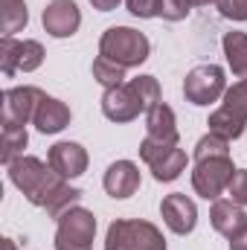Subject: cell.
<instances>
[{
  "label": "cell",
  "mask_w": 247,
  "mask_h": 250,
  "mask_svg": "<svg viewBox=\"0 0 247 250\" xmlns=\"http://www.w3.org/2000/svg\"><path fill=\"white\" fill-rule=\"evenodd\" d=\"M6 169H9V181L23 192V198L35 207L47 209L50 218L59 221L70 207H79L82 189L70 187L50 163L29 157V154H21Z\"/></svg>",
  "instance_id": "obj_1"
},
{
  "label": "cell",
  "mask_w": 247,
  "mask_h": 250,
  "mask_svg": "<svg viewBox=\"0 0 247 250\" xmlns=\"http://www.w3.org/2000/svg\"><path fill=\"white\" fill-rule=\"evenodd\" d=\"M148 53H151L148 38L140 29H131V26H111L99 38V56L111 59L114 64H120L125 70L140 67L148 59Z\"/></svg>",
  "instance_id": "obj_2"
},
{
  "label": "cell",
  "mask_w": 247,
  "mask_h": 250,
  "mask_svg": "<svg viewBox=\"0 0 247 250\" xmlns=\"http://www.w3.org/2000/svg\"><path fill=\"white\" fill-rule=\"evenodd\" d=\"M105 250H166V239L151 221L117 218L108 227Z\"/></svg>",
  "instance_id": "obj_3"
},
{
  "label": "cell",
  "mask_w": 247,
  "mask_h": 250,
  "mask_svg": "<svg viewBox=\"0 0 247 250\" xmlns=\"http://www.w3.org/2000/svg\"><path fill=\"white\" fill-rule=\"evenodd\" d=\"M96 236V215L84 207H70L59 218L56 250H93Z\"/></svg>",
  "instance_id": "obj_4"
},
{
  "label": "cell",
  "mask_w": 247,
  "mask_h": 250,
  "mask_svg": "<svg viewBox=\"0 0 247 250\" xmlns=\"http://www.w3.org/2000/svg\"><path fill=\"white\" fill-rule=\"evenodd\" d=\"M236 172H239V169L233 166L230 154H227V157H206V160H198V163H195V169H192V187H195V192H198L201 198L218 201L221 192L230 189Z\"/></svg>",
  "instance_id": "obj_5"
},
{
  "label": "cell",
  "mask_w": 247,
  "mask_h": 250,
  "mask_svg": "<svg viewBox=\"0 0 247 250\" xmlns=\"http://www.w3.org/2000/svg\"><path fill=\"white\" fill-rule=\"evenodd\" d=\"M224 90H227V76L218 64H198L184 79V96L192 105H209L221 99Z\"/></svg>",
  "instance_id": "obj_6"
},
{
  "label": "cell",
  "mask_w": 247,
  "mask_h": 250,
  "mask_svg": "<svg viewBox=\"0 0 247 250\" xmlns=\"http://www.w3.org/2000/svg\"><path fill=\"white\" fill-rule=\"evenodd\" d=\"M44 64V47L38 41H18V38H3L0 41V67L3 76L15 73H32Z\"/></svg>",
  "instance_id": "obj_7"
},
{
  "label": "cell",
  "mask_w": 247,
  "mask_h": 250,
  "mask_svg": "<svg viewBox=\"0 0 247 250\" xmlns=\"http://www.w3.org/2000/svg\"><path fill=\"white\" fill-rule=\"evenodd\" d=\"M143 111H145V105H143V99L137 96V90H134L131 82L105 90V96H102V114H105L111 123H131V120H137Z\"/></svg>",
  "instance_id": "obj_8"
},
{
  "label": "cell",
  "mask_w": 247,
  "mask_h": 250,
  "mask_svg": "<svg viewBox=\"0 0 247 250\" xmlns=\"http://www.w3.org/2000/svg\"><path fill=\"white\" fill-rule=\"evenodd\" d=\"M41 99H44V90H38L32 84L9 87L3 93V123H18V125L32 123Z\"/></svg>",
  "instance_id": "obj_9"
},
{
  "label": "cell",
  "mask_w": 247,
  "mask_h": 250,
  "mask_svg": "<svg viewBox=\"0 0 247 250\" xmlns=\"http://www.w3.org/2000/svg\"><path fill=\"white\" fill-rule=\"evenodd\" d=\"M160 215H163L166 227H169L172 233H178V236L192 233L195 224H198V207H195L192 198H186L184 192L166 195L163 204H160Z\"/></svg>",
  "instance_id": "obj_10"
},
{
  "label": "cell",
  "mask_w": 247,
  "mask_h": 250,
  "mask_svg": "<svg viewBox=\"0 0 247 250\" xmlns=\"http://www.w3.org/2000/svg\"><path fill=\"white\" fill-rule=\"evenodd\" d=\"M41 21H44L47 35H53V38H70L82 26V12H79V6L73 0H53V3H47Z\"/></svg>",
  "instance_id": "obj_11"
},
{
  "label": "cell",
  "mask_w": 247,
  "mask_h": 250,
  "mask_svg": "<svg viewBox=\"0 0 247 250\" xmlns=\"http://www.w3.org/2000/svg\"><path fill=\"white\" fill-rule=\"evenodd\" d=\"M47 163L62 175L64 181H73V178H82L84 175V169H87V151H84V146L64 140V143H56L50 148Z\"/></svg>",
  "instance_id": "obj_12"
},
{
  "label": "cell",
  "mask_w": 247,
  "mask_h": 250,
  "mask_svg": "<svg viewBox=\"0 0 247 250\" xmlns=\"http://www.w3.org/2000/svg\"><path fill=\"white\" fill-rule=\"evenodd\" d=\"M145 137L151 143H160V146H178V140H181L178 120L166 102H157L154 108L145 111Z\"/></svg>",
  "instance_id": "obj_13"
},
{
  "label": "cell",
  "mask_w": 247,
  "mask_h": 250,
  "mask_svg": "<svg viewBox=\"0 0 247 250\" xmlns=\"http://www.w3.org/2000/svg\"><path fill=\"white\" fill-rule=\"evenodd\" d=\"M209 221H212V227H215L221 236H227V239H233V236H239L242 230H247L245 207L236 204L233 198H218V201H212Z\"/></svg>",
  "instance_id": "obj_14"
},
{
  "label": "cell",
  "mask_w": 247,
  "mask_h": 250,
  "mask_svg": "<svg viewBox=\"0 0 247 250\" xmlns=\"http://www.w3.org/2000/svg\"><path fill=\"white\" fill-rule=\"evenodd\" d=\"M102 184H105V192H108L111 198H117V201L131 198V195L140 189V169H137V163H131V160H117V163L108 166Z\"/></svg>",
  "instance_id": "obj_15"
},
{
  "label": "cell",
  "mask_w": 247,
  "mask_h": 250,
  "mask_svg": "<svg viewBox=\"0 0 247 250\" xmlns=\"http://www.w3.org/2000/svg\"><path fill=\"white\" fill-rule=\"evenodd\" d=\"M70 120H73L70 108L64 105L62 99L47 96V93H44V99L38 102V111H35V117H32V123H35V128H38L41 134H59V131H64V128L70 125Z\"/></svg>",
  "instance_id": "obj_16"
},
{
  "label": "cell",
  "mask_w": 247,
  "mask_h": 250,
  "mask_svg": "<svg viewBox=\"0 0 247 250\" xmlns=\"http://www.w3.org/2000/svg\"><path fill=\"white\" fill-rule=\"evenodd\" d=\"M221 47H224V56L227 64L233 70V76L247 79V32H224L221 38Z\"/></svg>",
  "instance_id": "obj_17"
},
{
  "label": "cell",
  "mask_w": 247,
  "mask_h": 250,
  "mask_svg": "<svg viewBox=\"0 0 247 250\" xmlns=\"http://www.w3.org/2000/svg\"><path fill=\"white\" fill-rule=\"evenodd\" d=\"M206 125H209V134H218V137H224L227 143H233V140H239V137L245 134V125L247 123L221 105L218 111H212V114H209Z\"/></svg>",
  "instance_id": "obj_18"
},
{
  "label": "cell",
  "mask_w": 247,
  "mask_h": 250,
  "mask_svg": "<svg viewBox=\"0 0 247 250\" xmlns=\"http://www.w3.org/2000/svg\"><path fill=\"white\" fill-rule=\"evenodd\" d=\"M29 143V134H26V125H18V123H3V140H0V160L9 166L15 157L23 154Z\"/></svg>",
  "instance_id": "obj_19"
},
{
  "label": "cell",
  "mask_w": 247,
  "mask_h": 250,
  "mask_svg": "<svg viewBox=\"0 0 247 250\" xmlns=\"http://www.w3.org/2000/svg\"><path fill=\"white\" fill-rule=\"evenodd\" d=\"M151 175H154V181H160V184H169V181H178L181 178V172L186 169V151L178 146V148H172V151H166L160 160H154L151 166Z\"/></svg>",
  "instance_id": "obj_20"
},
{
  "label": "cell",
  "mask_w": 247,
  "mask_h": 250,
  "mask_svg": "<svg viewBox=\"0 0 247 250\" xmlns=\"http://www.w3.org/2000/svg\"><path fill=\"white\" fill-rule=\"evenodd\" d=\"M29 21L26 3L23 0H0V29L3 38H15V32H21Z\"/></svg>",
  "instance_id": "obj_21"
},
{
  "label": "cell",
  "mask_w": 247,
  "mask_h": 250,
  "mask_svg": "<svg viewBox=\"0 0 247 250\" xmlns=\"http://www.w3.org/2000/svg\"><path fill=\"white\" fill-rule=\"evenodd\" d=\"M93 79H96L105 90L120 87V84H125V67L114 64L111 59H105V56H99V59L93 62Z\"/></svg>",
  "instance_id": "obj_22"
},
{
  "label": "cell",
  "mask_w": 247,
  "mask_h": 250,
  "mask_svg": "<svg viewBox=\"0 0 247 250\" xmlns=\"http://www.w3.org/2000/svg\"><path fill=\"white\" fill-rule=\"evenodd\" d=\"M227 154H230V143L224 137H218V134H206L195 146V163L206 160V157H227Z\"/></svg>",
  "instance_id": "obj_23"
},
{
  "label": "cell",
  "mask_w": 247,
  "mask_h": 250,
  "mask_svg": "<svg viewBox=\"0 0 247 250\" xmlns=\"http://www.w3.org/2000/svg\"><path fill=\"white\" fill-rule=\"evenodd\" d=\"M224 108L233 111L236 117H242V120L247 123V79L236 82L233 87L224 90Z\"/></svg>",
  "instance_id": "obj_24"
},
{
  "label": "cell",
  "mask_w": 247,
  "mask_h": 250,
  "mask_svg": "<svg viewBox=\"0 0 247 250\" xmlns=\"http://www.w3.org/2000/svg\"><path fill=\"white\" fill-rule=\"evenodd\" d=\"M192 12V0H160V18L166 21H184Z\"/></svg>",
  "instance_id": "obj_25"
},
{
  "label": "cell",
  "mask_w": 247,
  "mask_h": 250,
  "mask_svg": "<svg viewBox=\"0 0 247 250\" xmlns=\"http://www.w3.org/2000/svg\"><path fill=\"white\" fill-rule=\"evenodd\" d=\"M125 3H128V12L134 18H143V21L160 18V0H125Z\"/></svg>",
  "instance_id": "obj_26"
},
{
  "label": "cell",
  "mask_w": 247,
  "mask_h": 250,
  "mask_svg": "<svg viewBox=\"0 0 247 250\" xmlns=\"http://www.w3.org/2000/svg\"><path fill=\"white\" fill-rule=\"evenodd\" d=\"M215 6L230 21H247V0H215Z\"/></svg>",
  "instance_id": "obj_27"
},
{
  "label": "cell",
  "mask_w": 247,
  "mask_h": 250,
  "mask_svg": "<svg viewBox=\"0 0 247 250\" xmlns=\"http://www.w3.org/2000/svg\"><path fill=\"white\" fill-rule=\"evenodd\" d=\"M230 198L236 201V204H242L247 207V169H239L236 172V178H233V184H230Z\"/></svg>",
  "instance_id": "obj_28"
},
{
  "label": "cell",
  "mask_w": 247,
  "mask_h": 250,
  "mask_svg": "<svg viewBox=\"0 0 247 250\" xmlns=\"http://www.w3.org/2000/svg\"><path fill=\"white\" fill-rule=\"evenodd\" d=\"M123 0H90V6L93 9H99V12H111V9H117Z\"/></svg>",
  "instance_id": "obj_29"
},
{
  "label": "cell",
  "mask_w": 247,
  "mask_h": 250,
  "mask_svg": "<svg viewBox=\"0 0 247 250\" xmlns=\"http://www.w3.org/2000/svg\"><path fill=\"white\" fill-rule=\"evenodd\" d=\"M230 250H247V230H242L239 236L230 239Z\"/></svg>",
  "instance_id": "obj_30"
},
{
  "label": "cell",
  "mask_w": 247,
  "mask_h": 250,
  "mask_svg": "<svg viewBox=\"0 0 247 250\" xmlns=\"http://www.w3.org/2000/svg\"><path fill=\"white\" fill-rule=\"evenodd\" d=\"M3 250H18V245L12 239H3Z\"/></svg>",
  "instance_id": "obj_31"
},
{
  "label": "cell",
  "mask_w": 247,
  "mask_h": 250,
  "mask_svg": "<svg viewBox=\"0 0 247 250\" xmlns=\"http://www.w3.org/2000/svg\"><path fill=\"white\" fill-rule=\"evenodd\" d=\"M206 3H215V0H192V6H206Z\"/></svg>",
  "instance_id": "obj_32"
}]
</instances>
